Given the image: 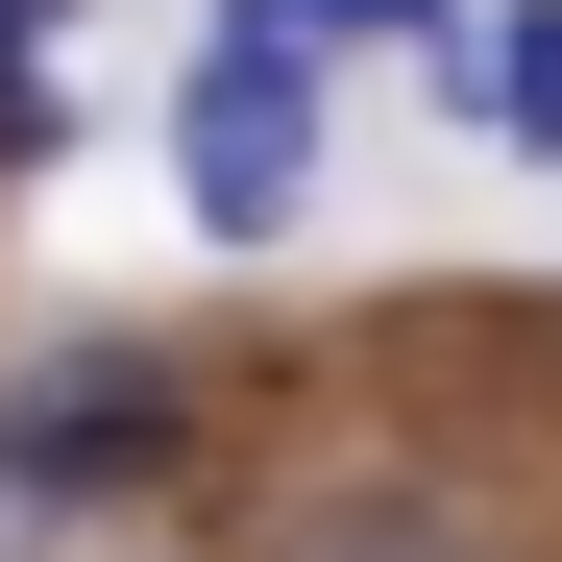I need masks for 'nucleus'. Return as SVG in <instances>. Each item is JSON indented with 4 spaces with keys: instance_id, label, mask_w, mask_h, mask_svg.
Masks as SVG:
<instances>
[{
    "instance_id": "1",
    "label": "nucleus",
    "mask_w": 562,
    "mask_h": 562,
    "mask_svg": "<svg viewBox=\"0 0 562 562\" xmlns=\"http://www.w3.org/2000/svg\"><path fill=\"white\" fill-rule=\"evenodd\" d=\"M171 171H196V221H221V245H294V196H318V49L221 25V49H196V99H171Z\"/></svg>"
},
{
    "instance_id": "2",
    "label": "nucleus",
    "mask_w": 562,
    "mask_h": 562,
    "mask_svg": "<svg viewBox=\"0 0 562 562\" xmlns=\"http://www.w3.org/2000/svg\"><path fill=\"white\" fill-rule=\"evenodd\" d=\"M147 464H171V367L147 342H49L25 392H0V538L74 514V490H147Z\"/></svg>"
},
{
    "instance_id": "3",
    "label": "nucleus",
    "mask_w": 562,
    "mask_h": 562,
    "mask_svg": "<svg viewBox=\"0 0 562 562\" xmlns=\"http://www.w3.org/2000/svg\"><path fill=\"white\" fill-rule=\"evenodd\" d=\"M464 123L562 147V0H490V25H464Z\"/></svg>"
},
{
    "instance_id": "4",
    "label": "nucleus",
    "mask_w": 562,
    "mask_h": 562,
    "mask_svg": "<svg viewBox=\"0 0 562 562\" xmlns=\"http://www.w3.org/2000/svg\"><path fill=\"white\" fill-rule=\"evenodd\" d=\"M221 25H269V49H416L440 0H221Z\"/></svg>"
},
{
    "instance_id": "5",
    "label": "nucleus",
    "mask_w": 562,
    "mask_h": 562,
    "mask_svg": "<svg viewBox=\"0 0 562 562\" xmlns=\"http://www.w3.org/2000/svg\"><path fill=\"white\" fill-rule=\"evenodd\" d=\"M49 147V0H0V171Z\"/></svg>"
}]
</instances>
